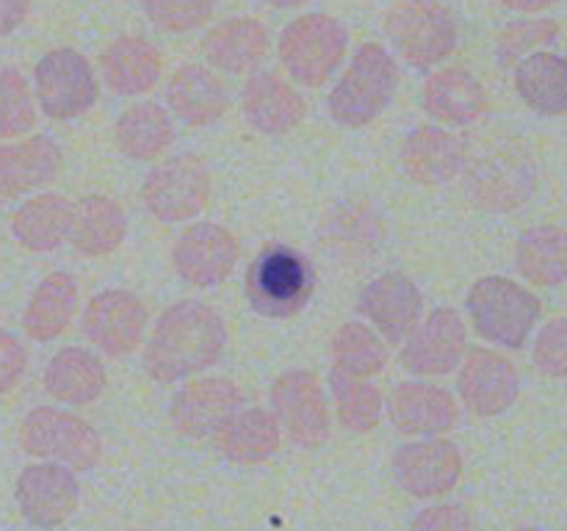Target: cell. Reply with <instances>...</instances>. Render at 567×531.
I'll use <instances>...</instances> for the list:
<instances>
[{"mask_svg":"<svg viewBox=\"0 0 567 531\" xmlns=\"http://www.w3.org/2000/svg\"><path fill=\"white\" fill-rule=\"evenodd\" d=\"M227 346V324L210 304L181 299L161 313L144 348V371L161 385L188 379L216 365Z\"/></svg>","mask_w":567,"mask_h":531,"instance_id":"obj_1","label":"cell"},{"mask_svg":"<svg viewBox=\"0 0 567 531\" xmlns=\"http://www.w3.org/2000/svg\"><path fill=\"white\" fill-rule=\"evenodd\" d=\"M316 291V269L288 243H266L247 269V299L264 319H293Z\"/></svg>","mask_w":567,"mask_h":531,"instance_id":"obj_2","label":"cell"},{"mask_svg":"<svg viewBox=\"0 0 567 531\" xmlns=\"http://www.w3.org/2000/svg\"><path fill=\"white\" fill-rule=\"evenodd\" d=\"M471 321L485 341L504 348H524L543 313L540 299L502 274L482 277L465 299Z\"/></svg>","mask_w":567,"mask_h":531,"instance_id":"obj_3","label":"cell"},{"mask_svg":"<svg viewBox=\"0 0 567 531\" xmlns=\"http://www.w3.org/2000/svg\"><path fill=\"white\" fill-rule=\"evenodd\" d=\"M399 88L396 59L382 44H363L330 92V114L343 127H365L391 105Z\"/></svg>","mask_w":567,"mask_h":531,"instance_id":"obj_4","label":"cell"},{"mask_svg":"<svg viewBox=\"0 0 567 531\" xmlns=\"http://www.w3.org/2000/svg\"><path fill=\"white\" fill-rule=\"evenodd\" d=\"M537 188V164L518 142H504L474 158L465 169V191L471 202L491 214H513L524 208Z\"/></svg>","mask_w":567,"mask_h":531,"instance_id":"obj_5","label":"cell"},{"mask_svg":"<svg viewBox=\"0 0 567 531\" xmlns=\"http://www.w3.org/2000/svg\"><path fill=\"white\" fill-rule=\"evenodd\" d=\"M393 50L415 70H432L457 50L460 33L452 11L437 0H404L385 17Z\"/></svg>","mask_w":567,"mask_h":531,"instance_id":"obj_6","label":"cell"},{"mask_svg":"<svg viewBox=\"0 0 567 531\" xmlns=\"http://www.w3.org/2000/svg\"><path fill=\"white\" fill-rule=\"evenodd\" d=\"M349 48V31L330 14L297 17L280 37V61L288 75L302 86H324L327 77L341 66Z\"/></svg>","mask_w":567,"mask_h":531,"instance_id":"obj_7","label":"cell"},{"mask_svg":"<svg viewBox=\"0 0 567 531\" xmlns=\"http://www.w3.org/2000/svg\"><path fill=\"white\" fill-rule=\"evenodd\" d=\"M22 451L39 459H55L72 470H92L103 457V437L89 420L55 407H37L22 418Z\"/></svg>","mask_w":567,"mask_h":531,"instance_id":"obj_8","label":"cell"},{"mask_svg":"<svg viewBox=\"0 0 567 531\" xmlns=\"http://www.w3.org/2000/svg\"><path fill=\"white\" fill-rule=\"evenodd\" d=\"M210 202V171L199 155L183 153L161 160L142 183V205L164 225L192 221Z\"/></svg>","mask_w":567,"mask_h":531,"instance_id":"obj_9","label":"cell"},{"mask_svg":"<svg viewBox=\"0 0 567 531\" xmlns=\"http://www.w3.org/2000/svg\"><path fill=\"white\" fill-rule=\"evenodd\" d=\"M33 86H37L39 108L50 119H78L97 103V77L92 64L83 53L72 48L50 50L42 55L33 70Z\"/></svg>","mask_w":567,"mask_h":531,"instance_id":"obj_10","label":"cell"},{"mask_svg":"<svg viewBox=\"0 0 567 531\" xmlns=\"http://www.w3.org/2000/svg\"><path fill=\"white\" fill-rule=\"evenodd\" d=\"M269 398L277 424L299 448H321L330 440V407L313 371H282L271 382Z\"/></svg>","mask_w":567,"mask_h":531,"instance_id":"obj_11","label":"cell"},{"mask_svg":"<svg viewBox=\"0 0 567 531\" xmlns=\"http://www.w3.org/2000/svg\"><path fill=\"white\" fill-rule=\"evenodd\" d=\"M81 330L105 357H127L136 352L147 330V308L136 293L125 288H109L89 299L83 308Z\"/></svg>","mask_w":567,"mask_h":531,"instance_id":"obj_12","label":"cell"},{"mask_svg":"<svg viewBox=\"0 0 567 531\" xmlns=\"http://www.w3.org/2000/svg\"><path fill=\"white\" fill-rule=\"evenodd\" d=\"M14 496L28 523L37 529H59L78 512L81 485L70 465L37 462L22 470Z\"/></svg>","mask_w":567,"mask_h":531,"instance_id":"obj_13","label":"cell"},{"mask_svg":"<svg viewBox=\"0 0 567 531\" xmlns=\"http://www.w3.org/2000/svg\"><path fill=\"white\" fill-rule=\"evenodd\" d=\"M236 236L225 225L199 221L192 225L172 249V266L183 282L194 288H214L225 282L238 266Z\"/></svg>","mask_w":567,"mask_h":531,"instance_id":"obj_14","label":"cell"},{"mask_svg":"<svg viewBox=\"0 0 567 531\" xmlns=\"http://www.w3.org/2000/svg\"><path fill=\"white\" fill-rule=\"evenodd\" d=\"M244 391L225 376L192 379L172 396L169 420L177 435L188 440H203L216 435L227 418L241 409Z\"/></svg>","mask_w":567,"mask_h":531,"instance_id":"obj_15","label":"cell"},{"mask_svg":"<svg viewBox=\"0 0 567 531\" xmlns=\"http://www.w3.org/2000/svg\"><path fill=\"white\" fill-rule=\"evenodd\" d=\"M460 473H463V454L443 437L404 442L393 454V479L413 498L446 496L457 487Z\"/></svg>","mask_w":567,"mask_h":531,"instance_id":"obj_16","label":"cell"},{"mask_svg":"<svg viewBox=\"0 0 567 531\" xmlns=\"http://www.w3.org/2000/svg\"><path fill=\"white\" fill-rule=\"evenodd\" d=\"M465 324L454 308H437L426 315L404 343L399 363L415 376H446L465 357Z\"/></svg>","mask_w":567,"mask_h":531,"instance_id":"obj_17","label":"cell"},{"mask_svg":"<svg viewBox=\"0 0 567 531\" xmlns=\"http://www.w3.org/2000/svg\"><path fill=\"white\" fill-rule=\"evenodd\" d=\"M460 398L480 418L502 415L518 402L520 374L515 363L493 348H471L460 363Z\"/></svg>","mask_w":567,"mask_h":531,"instance_id":"obj_18","label":"cell"},{"mask_svg":"<svg viewBox=\"0 0 567 531\" xmlns=\"http://www.w3.org/2000/svg\"><path fill=\"white\" fill-rule=\"evenodd\" d=\"M358 310L380 330L388 343H402L421 324L424 296L410 277L388 271L363 288Z\"/></svg>","mask_w":567,"mask_h":531,"instance_id":"obj_19","label":"cell"},{"mask_svg":"<svg viewBox=\"0 0 567 531\" xmlns=\"http://www.w3.org/2000/svg\"><path fill=\"white\" fill-rule=\"evenodd\" d=\"M388 415L399 435L437 437L457 426L460 407L452 393L443 387L432 385V382L408 379L393 387Z\"/></svg>","mask_w":567,"mask_h":531,"instance_id":"obj_20","label":"cell"},{"mask_svg":"<svg viewBox=\"0 0 567 531\" xmlns=\"http://www.w3.org/2000/svg\"><path fill=\"white\" fill-rule=\"evenodd\" d=\"M241 111L249 125L266 136H286L308 116L302 94L275 72H255L241 92Z\"/></svg>","mask_w":567,"mask_h":531,"instance_id":"obj_21","label":"cell"},{"mask_svg":"<svg viewBox=\"0 0 567 531\" xmlns=\"http://www.w3.org/2000/svg\"><path fill=\"white\" fill-rule=\"evenodd\" d=\"M421 105L437 122L452 127H465L487 114V92L476 75L463 66H446L426 77Z\"/></svg>","mask_w":567,"mask_h":531,"instance_id":"obj_22","label":"cell"},{"mask_svg":"<svg viewBox=\"0 0 567 531\" xmlns=\"http://www.w3.org/2000/svg\"><path fill=\"white\" fill-rule=\"evenodd\" d=\"M402 166L421 186H446L465 169V144L443 127H415L402 144Z\"/></svg>","mask_w":567,"mask_h":531,"instance_id":"obj_23","label":"cell"},{"mask_svg":"<svg viewBox=\"0 0 567 531\" xmlns=\"http://www.w3.org/2000/svg\"><path fill=\"white\" fill-rule=\"evenodd\" d=\"M61 171V147L50 136H28L0 147V199L50 186Z\"/></svg>","mask_w":567,"mask_h":531,"instance_id":"obj_24","label":"cell"},{"mask_svg":"<svg viewBox=\"0 0 567 531\" xmlns=\"http://www.w3.org/2000/svg\"><path fill=\"white\" fill-rule=\"evenodd\" d=\"M100 70H103L105 86L111 92L122 94V97H136V94L153 92L161 70H164V61L150 39L120 37L103 50Z\"/></svg>","mask_w":567,"mask_h":531,"instance_id":"obj_25","label":"cell"},{"mask_svg":"<svg viewBox=\"0 0 567 531\" xmlns=\"http://www.w3.org/2000/svg\"><path fill=\"white\" fill-rule=\"evenodd\" d=\"M172 114L181 116L192 127H208L219 122L230 108V94L221 77H216L208 66L186 64L172 75L166 88Z\"/></svg>","mask_w":567,"mask_h":531,"instance_id":"obj_26","label":"cell"},{"mask_svg":"<svg viewBox=\"0 0 567 531\" xmlns=\"http://www.w3.org/2000/svg\"><path fill=\"white\" fill-rule=\"evenodd\" d=\"M216 448L236 465H260L280 451L282 429L275 413L260 407L238 409L216 431Z\"/></svg>","mask_w":567,"mask_h":531,"instance_id":"obj_27","label":"cell"},{"mask_svg":"<svg viewBox=\"0 0 567 531\" xmlns=\"http://www.w3.org/2000/svg\"><path fill=\"white\" fill-rule=\"evenodd\" d=\"M203 53L216 70L249 72L269 55V31L255 17H233L205 33Z\"/></svg>","mask_w":567,"mask_h":531,"instance_id":"obj_28","label":"cell"},{"mask_svg":"<svg viewBox=\"0 0 567 531\" xmlns=\"http://www.w3.org/2000/svg\"><path fill=\"white\" fill-rule=\"evenodd\" d=\"M105 382L109 376H105L103 360L78 346L61 348L44 368V391L55 402L72 404V407L97 402L105 391Z\"/></svg>","mask_w":567,"mask_h":531,"instance_id":"obj_29","label":"cell"},{"mask_svg":"<svg viewBox=\"0 0 567 531\" xmlns=\"http://www.w3.org/2000/svg\"><path fill=\"white\" fill-rule=\"evenodd\" d=\"M78 310V280L66 271L44 277L31 293L22 313V330L31 341L50 343L64 335Z\"/></svg>","mask_w":567,"mask_h":531,"instance_id":"obj_30","label":"cell"},{"mask_svg":"<svg viewBox=\"0 0 567 531\" xmlns=\"http://www.w3.org/2000/svg\"><path fill=\"white\" fill-rule=\"evenodd\" d=\"M75 205L61 194H39L11 216V236L28 252H53L70 238Z\"/></svg>","mask_w":567,"mask_h":531,"instance_id":"obj_31","label":"cell"},{"mask_svg":"<svg viewBox=\"0 0 567 531\" xmlns=\"http://www.w3.org/2000/svg\"><path fill=\"white\" fill-rule=\"evenodd\" d=\"M127 238V216L120 202L103 194L83 197L72 216L70 241L83 258H103L116 252Z\"/></svg>","mask_w":567,"mask_h":531,"instance_id":"obj_32","label":"cell"},{"mask_svg":"<svg viewBox=\"0 0 567 531\" xmlns=\"http://www.w3.org/2000/svg\"><path fill=\"white\" fill-rule=\"evenodd\" d=\"M515 92L540 116L567 114V59L537 50L515 64Z\"/></svg>","mask_w":567,"mask_h":531,"instance_id":"obj_33","label":"cell"},{"mask_svg":"<svg viewBox=\"0 0 567 531\" xmlns=\"http://www.w3.org/2000/svg\"><path fill=\"white\" fill-rule=\"evenodd\" d=\"M515 269L526 282L540 288L567 280V230L559 225L529 227L515 243Z\"/></svg>","mask_w":567,"mask_h":531,"instance_id":"obj_34","label":"cell"},{"mask_svg":"<svg viewBox=\"0 0 567 531\" xmlns=\"http://www.w3.org/2000/svg\"><path fill=\"white\" fill-rule=\"evenodd\" d=\"M116 147L131 160H155L175 142V122L158 103H138L116 119Z\"/></svg>","mask_w":567,"mask_h":531,"instance_id":"obj_35","label":"cell"},{"mask_svg":"<svg viewBox=\"0 0 567 531\" xmlns=\"http://www.w3.org/2000/svg\"><path fill=\"white\" fill-rule=\"evenodd\" d=\"M319 238L341 258H363L380 247L382 219L369 205L343 202L327 216Z\"/></svg>","mask_w":567,"mask_h":531,"instance_id":"obj_36","label":"cell"},{"mask_svg":"<svg viewBox=\"0 0 567 531\" xmlns=\"http://www.w3.org/2000/svg\"><path fill=\"white\" fill-rule=\"evenodd\" d=\"M330 354L332 368L358 376V379H369L388 365L385 343L371 332V326L360 324V321H349L332 335Z\"/></svg>","mask_w":567,"mask_h":531,"instance_id":"obj_37","label":"cell"},{"mask_svg":"<svg viewBox=\"0 0 567 531\" xmlns=\"http://www.w3.org/2000/svg\"><path fill=\"white\" fill-rule=\"evenodd\" d=\"M330 391H332V398H336L338 420H341L349 431L365 435V431L377 429V424H380L382 418L380 387H374L365 379H358V376H349L343 374V371L332 368Z\"/></svg>","mask_w":567,"mask_h":531,"instance_id":"obj_38","label":"cell"},{"mask_svg":"<svg viewBox=\"0 0 567 531\" xmlns=\"http://www.w3.org/2000/svg\"><path fill=\"white\" fill-rule=\"evenodd\" d=\"M37 125V105L25 75L14 66L0 70V136H25Z\"/></svg>","mask_w":567,"mask_h":531,"instance_id":"obj_39","label":"cell"},{"mask_svg":"<svg viewBox=\"0 0 567 531\" xmlns=\"http://www.w3.org/2000/svg\"><path fill=\"white\" fill-rule=\"evenodd\" d=\"M559 25L554 20H515L498 33L496 39V61L498 66L520 64L526 55L537 53L540 48L557 42Z\"/></svg>","mask_w":567,"mask_h":531,"instance_id":"obj_40","label":"cell"},{"mask_svg":"<svg viewBox=\"0 0 567 531\" xmlns=\"http://www.w3.org/2000/svg\"><path fill=\"white\" fill-rule=\"evenodd\" d=\"M142 6L158 31L188 33L214 17L216 0H142Z\"/></svg>","mask_w":567,"mask_h":531,"instance_id":"obj_41","label":"cell"},{"mask_svg":"<svg viewBox=\"0 0 567 531\" xmlns=\"http://www.w3.org/2000/svg\"><path fill=\"white\" fill-rule=\"evenodd\" d=\"M532 360H535L537 371L551 379L567 376V315L551 319L543 326L535 348H532Z\"/></svg>","mask_w":567,"mask_h":531,"instance_id":"obj_42","label":"cell"},{"mask_svg":"<svg viewBox=\"0 0 567 531\" xmlns=\"http://www.w3.org/2000/svg\"><path fill=\"white\" fill-rule=\"evenodd\" d=\"M410 531H474V520L460 503H437L421 509Z\"/></svg>","mask_w":567,"mask_h":531,"instance_id":"obj_43","label":"cell"},{"mask_svg":"<svg viewBox=\"0 0 567 531\" xmlns=\"http://www.w3.org/2000/svg\"><path fill=\"white\" fill-rule=\"evenodd\" d=\"M25 368L28 354L22 348V343L9 330H0V396L20 385L22 376H25Z\"/></svg>","mask_w":567,"mask_h":531,"instance_id":"obj_44","label":"cell"},{"mask_svg":"<svg viewBox=\"0 0 567 531\" xmlns=\"http://www.w3.org/2000/svg\"><path fill=\"white\" fill-rule=\"evenodd\" d=\"M31 0H0V39L14 33L25 22Z\"/></svg>","mask_w":567,"mask_h":531,"instance_id":"obj_45","label":"cell"},{"mask_svg":"<svg viewBox=\"0 0 567 531\" xmlns=\"http://www.w3.org/2000/svg\"><path fill=\"white\" fill-rule=\"evenodd\" d=\"M498 3H502L504 9L520 11V14H537V11L548 9V6H554L557 0H498Z\"/></svg>","mask_w":567,"mask_h":531,"instance_id":"obj_46","label":"cell"},{"mask_svg":"<svg viewBox=\"0 0 567 531\" xmlns=\"http://www.w3.org/2000/svg\"><path fill=\"white\" fill-rule=\"evenodd\" d=\"M266 3L275 6V9H297V6L310 3V0H266Z\"/></svg>","mask_w":567,"mask_h":531,"instance_id":"obj_47","label":"cell"},{"mask_svg":"<svg viewBox=\"0 0 567 531\" xmlns=\"http://www.w3.org/2000/svg\"><path fill=\"white\" fill-rule=\"evenodd\" d=\"M515 531H540V529H535V525H524V529H515Z\"/></svg>","mask_w":567,"mask_h":531,"instance_id":"obj_48","label":"cell"},{"mask_svg":"<svg viewBox=\"0 0 567 531\" xmlns=\"http://www.w3.org/2000/svg\"><path fill=\"white\" fill-rule=\"evenodd\" d=\"M131 531H144V529H131Z\"/></svg>","mask_w":567,"mask_h":531,"instance_id":"obj_49","label":"cell"}]
</instances>
